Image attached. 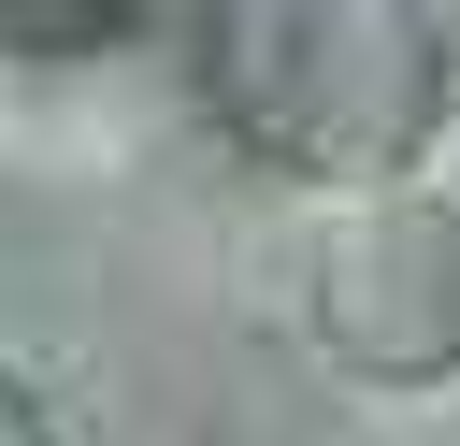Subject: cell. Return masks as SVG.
<instances>
[{"label": "cell", "mask_w": 460, "mask_h": 446, "mask_svg": "<svg viewBox=\"0 0 460 446\" xmlns=\"http://www.w3.org/2000/svg\"><path fill=\"white\" fill-rule=\"evenodd\" d=\"M0 446H58V432H43V403H29L14 374H0Z\"/></svg>", "instance_id": "277c9868"}, {"label": "cell", "mask_w": 460, "mask_h": 446, "mask_svg": "<svg viewBox=\"0 0 460 446\" xmlns=\"http://www.w3.org/2000/svg\"><path fill=\"white\" fill-rule=\"evenodd\" d=\"M0 43H14V58H101V43H144V14H129V0H14Z\"/></svg>", "instance_id": "3957f363"}, {"label": "cell", "mask_w": 460, "mask_h": 446, "mask_svg": "<svg viewBox=\"0 0 460 446\" xmlns=\"http://www.w3.org/2000/svg\"><path fill=\"white\" fill-rule=\"evenodd\" d=\"M446 43H460V14H446Z\"/></svg>", "instance_id": "5b68a950"}, {"label": "cell", "mask_w": 460, "mask_h": 446, "mask_svg": "<svg viewBox=\"0 0 460 446\" xmlns=\"http://www.w3.org/2000/svg\"><path fill=\"white\" fill-rule=\"evenodd\" d=\"M302 317L359 388H446L460 374V201L359 187L302 245Z\"/></svg>", "instance_id": "7a4b0ae2"}, {"label": "cell", "mask_w": 460, "mask_h": 446, "mask_svg": "<svg viewBox=\"0 0 460 446\" xmlns=\"http://www.w3.org/2000/svg\"><path fill=\"white\" fill-rule=\"evenodd\" d=\"M446 14L417 0H216L187 29V72H201V115L273 158V173H316V187H388L431 115H446Z\"/></svg>", "instance_id": "6da1fadb"}]
</instances>
